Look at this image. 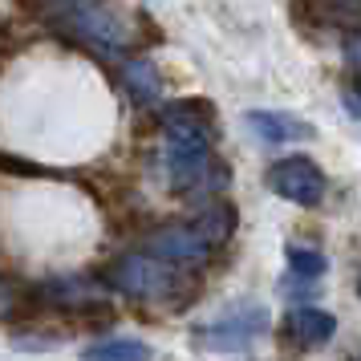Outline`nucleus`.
Instances as JSON below:
<instances>
[{
	"label": "nucleus",
	"instance_id": "1",
	"mask_svg": "<svg viewBox=\"0 0 361 361\" xmlns=\"http://www.w3.org/2000/svg\"><path fill=\"white\" fill-rule=\"evenodd\" d=\"M264 329H268V309L256 305V300H240L219 321L199 325L191 333V341H195V349H207V353H244Z\"/></svg>",
	"mask_w": 361,
	"mask_h": 361
},
{
	"label": "nucleus",
	"instance_id": "2",
	"mask_svg": "<svg viewBox=\"0 0 361 361\" xmlns=\"http://www.w3.org/2000/svg\"><path fill=\"white\" fill-rule=\"evenodd\" d=\"M106 284L134 296V300H166L179 288V276H175V264L159 260L150 252H138V256H122V260L110 264Z\"/></svg>",
	"mask_w": 361,
	"mask_h": 361
},
{
	"label": "nucleus",
	"instance_id": "3",
	"mask_svg": "<svg viewBox=\"0 0 361 361\" xmlns=\"http://www.w3.org/2000/svg\"><path fill=\"white\" fill-rule=\"evenodd\" d=\"M268 187L280 199L296 203V207H317L329 191L321 166L312 163V159H305V154H288V159H280V163L268 166Z\"/></svg>",
	"mask_w": 361,
	"mask_h": 361
},
{
	"label": "nucleus",
	"instance_id": "4",
	"mask_svg": "<svg viewBox=\"0 0 361 361\" xmlns=\"http://www.w3.org/2000/svg\"><path fill=\"white\" fill-rule=\"evenodd\" d=\"M147 252L159 256V260H166V264H175V268H199V264L212 260L215 244H207V240L199 235L195 224H183V228L154 231L147 240Z\"/></svg>",
	"mask_w": 361,
	"mask_h": 361
},
{
	"label": "nucleus",
	"instance_id": "5",
	"mask_svg": "<svg viewBox=\"0 0 361 361\" xmlns=\"http://www.w3.org/2000/svg\"><path fill=\"white\" fill-rule=\"evenodd\" d=\"M244 126L260 138L264 147H280V142H296V138H312L317 134L305 118L280 114V110H247Z\"/></svg>",
	"mask_w": 361,
	"mask_h": 361
},
{
	"label": "nucleus",
	"instance_id": "6",
	"mask_svg": "<svg viewBox=\"0 0 361 361\" xmlns=\"http://www.w3.org/2000/svg\"><path fill=\"white\" fill-rule=\"evenodd\" d=\"M288 329L300 345H329L337 333V317L317 309V305H300V309L288 312Z\"/></svg>",
	"mask_w": 361,
	"mask_h": 361
},
{
	"label": "nucleus",
	"instance_id": "7",
	"mask_svg": "<svg viewBox=\"0 0 361 361\" xmlns=\"http://www.w3.org/2000/svg\"><path fill=\"white\" fill-rule=\"evenodd\" d=\"M122 85H126V94H130L138 106H150V102L163 98V82H159V69L150 66V61H130V66L122 69Z\"/></svg>",
	"mask_w": 361,
	"mask_h": 361
},
{
	"label": "nucleus",
	"instance_id": "8",
	"mask_svg": "<svg viewBox=\"0 0 361 361\" xmlns=\"http://www.w3.org/2000/svg\"><path fill=\"white\" fill-rule=\"evenodd\" d=\"M82 361H150V345L138 337H110L82 349Z\"/></svg>",
	"mask_w": 361,
	"mask_h": 361
},
{
	"label": "nucleus",
	"instance_id": "9",
	"mask_svg": "<svg viewBox=\"0 0 361 361\" xmlns=\"http://www.w3.org/2000/svg\"><path fill=\"white\" fill-rule=\"evenodd\" d=\"M288 268H293V276H300V280H317L325 272V256L312 252V247H288Z\"/></svg>",
	"mask_w": 361,
	"mask_h": 361
},
{
	"label": "nucleus",
	"instance_id": "10",
	"mask_svg": "<svg viewBox=\"0 0 361 361\" xmlns=\"http://www.w3.org/2000/svg\"><path fill=\"white\" fill-rule=\"evenodd\" d=\"M345 57H349V61L361 69V41H349V45H345Z\"/></svg>",
	"mask_w": 361,
	"mask_h": 361
},
{
	"label": "nucleus",
	"instance_id": "11",
	"mask_svg": "<svg viewBox=\"0 0 361 361\" xmlns=\"http://www.w3.org/2000/svg\"><path fill=\"white\" fill-rule=\"evenodd\" d=\"M357 296H361V276H357Z\"/></svg>",
	"mask_w": 361,
	"mask_h": 361
},
{
	"label": "nucleus",
	"instance_id": "12",
	"mask_svg": "<svg viewBox=\"0 0 361 361\" xmlns=\"http://www.w3.org/2000/svg\"><path fill=\"white\" fill-rule=\"evenodd\" d=\"M353 361H361V357H353Z\"/></svg>",
	"mask_w": 361,
	"mask_h": 361
}]
</instances>
